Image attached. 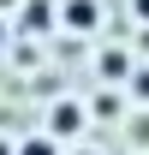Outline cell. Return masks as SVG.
Returning a JSON list of instances; mask_svg holds the SVG:
<instances>
[{
    "label": "cell",
    "mask_w": 149,
    "mask_h": 155,
    "mask_svg": "<svg viewBox=\"0 0 149 155\" xmlns=\"http://www.w3.org/2000/svg\"><path fill=\"white\" fill-rule=\"evenodd\" d=\"M78 155H95V149H78Z\"/></svg>",
    "instance_id": "ba28073f"
},
{
    "label": "cell",
    "mask_w": 149,
    "mask_h": 155,
    "mask_svg": "<svg viewBox=\"0 0 149 155\" xmlns=\"http://www.w3.org/2000/svg\"><path fill=\"white\" fill-rule=\"evenodd\" d=\"M84 125H90V107H84V101H54V107H48V137H54V143L78 137Z\"/></svg>",
    "instance_id": "6da1fadb"
},
{
    "label": "cell",
    "mask_w": 149,
    "mask_h": 155,
    "mask_svg": "<svg viewBox=\"0 0 149 155\" xmlns=\"http://www.w3.org/2000/svg\"><path fill=\"white\" fill-rule=\"evenodd\" d=\"M131 12H137V18H143V24H149V0H131Z\"/></svg>",
    "instance_id": "52a82bcc"
},
{
    "label": "cell",
    "mask_w": 149,
    "mask_h": 155,
    "mask_svg": "<svg viewBox=\"0 0 149 155\" xmlns=\"http://www.w3.org/2000/svg\"><path fill=\"white\" fill-rule=\"evenodd\" d=\"M54 24L84 36V30H95V24H101V6H95V0H60V6H54Z\"/></svg>",
    "instance_id": "7a4b0ae2"
},
{
    "label": "cell",
    "mask_w": 149,
    "mask_h": 155,
    "mask_svg": "<svg viewBox=\"0 0 149 155\" xmlns=\"http://www.w3.org/2000/svg\"><path fill=\"white\" fill-rule=\"evenodd\" d=\"M125 90H131V101H143V107H149V66H131Z\"/></svg>",
    "instance_id": "8992f818"
},
{
    "label": "cell",
    "mask_w": 149,
    "mask_h": 155,
    "mask_svg": "<svg viewBox=\"0 0 149 155\" xmlns=\"http://www.w3.org/2000/svg\"><path fill=\"white\" fill-rule=\"evenodd\" d=\"M24 24H30V30H48V24H54V6H48V0H30V6H24Z\"/></svg>",
    "instance_id": "277c9868"
},
{
    "label": "cell",
    "mask_w": 149,
    "mask_h": 155,
    "mask_svg": "<svg viewBox=\"0 0 149 155\" xmlns=\"http://www.w3.org/2000/svg\"><path fill=\"white\" fill-rule=\"evenodd\" d=\"M101 78H113V84H125V78H131V60L119 54V48H108V54H101Z\"/></svg>",
    "instance_id": "3957f363"
},
{
    "label": "cell",
    "mask_w": 149,
    "mask_h": 155,
    "mask_svg": "<svg viewBox=\"0 0 149 155\" xmlns=\"http://www.w3.org/2000/svg\"><path fill=\"white\" fill-rule=\"evenodd\" d=\"M12 155H60V143H54L48 131H36V137H24V143H18Z\"/></svg>",
    "instance_id": "5b68a950"
}]
</instances>
